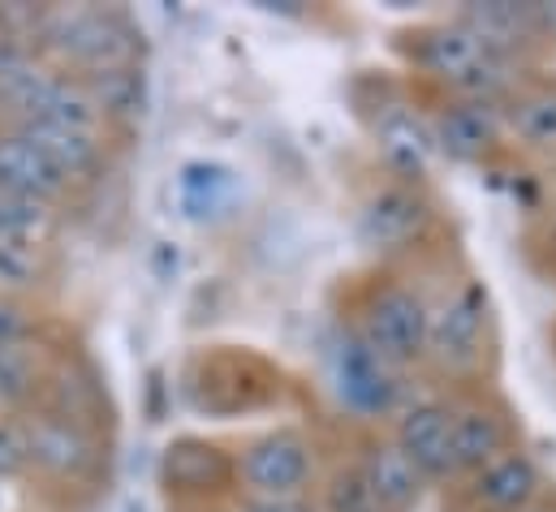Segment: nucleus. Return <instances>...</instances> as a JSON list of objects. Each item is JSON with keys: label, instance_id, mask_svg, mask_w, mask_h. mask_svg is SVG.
I'll use <instances>...</instances> for the list:
<instances>
[{"label": "nucleus", "instance_id": "obj_29", "mask_svg": "<svg viewBox=\"0 0 556 512\" xmlns=\"http://www.w3.org/2000/svg\"><path fill=\"white\" fill-rule=\"evenodd\" d=\"M522 512H556V491H548L540 504H531V509H522Z\"/></svg>", "mask_w": 556, "mask_h": 512}, {"label": "nucleus", "instance_id": "obj_21", "mask_svg": "<svg viewBox=\"0 0 556 512\" xmlns=\"http://www.w3.org/2000/svg\"><path fill=\"white\" fill-rule=\"evenodd\" d=\"M87 87V95L96 100L100 117L109 121L113 133H126L130 126H139L147 113V74L142 65H126V69H104L91 78H78Z\"/></svg>", "mask_w": 556, "mask_h": 512}, {"label": "nucleus", "instance_id": "obj_22", "mask_svg": "<svg viewBox=\"0 0 556 512\" xmlns=\"http://www.w3.org/2000/svg\"><path fill=\"white\" fill-rule=\"evenodd\" d=\"M238 194V177L233 168L216 164V159H190L177 172V203L190 220H212L220 216Z\"/></svg>", "mask_w": 556, "mask_h": 512}, {"label": "nucleus", "instance_id": "obj_1", "mask_svg": "<svg viewBox=\"0 0 556 512\" xmlns=\"http://www.w3.org/2000/svg\"><path fill=\"white\" fill-rule=\"evenodd\" d=\"M397 56L415 87H427L431 100H488L501 104L527 74L531 65L501 52L488 43L470 22L435 17L418 22L410 30L397 35Z\"/></svg>", "mask_w": 556, "mask_h": 512}, {"label": "nucleus", "instance_id": "obj_28", "mask_svg": "<svg viewBox=\"0 0 556 512\" xmlns=\"http://www.w3.org/2000/svg\"><path fill=\"white\" fill-rule=\"evenodd\" d=\"M216 512H315L311 500H247V496H233L225 509Z\"/></svg>", "mask_w": 556, "mask_h": 512}, {"label": "nucleus", "instance_id": "obj_17", "mask_svg": "<svg viewBox=\"0 0 556 512\" xmlns=\"http://www.w3.org/2000/svg\"><path fill=\"white\" fill-rule=\"evenodd\" d=\"M501 121L505 146L535 159H556V74H527L501 100Z\"/></svg>", "mask_w": 556, "mask_h": 512}, {"label": "nucleus", "instance_id": "obj_10", "mask_svg": "<svg viewBox=\"0 0 556 512\" xmlns=\"http://www.w3.org/2000/svg\"><path fill=\"white\" fill-rule=\"evenodd\" d=\"M448 396V452H453V483L483 470L501 452L522 444L518 409L496 387H466Z\"/></svg>", "mask_w": 556, "mask_h": 512}, {"label": "nucleus", "instance_id": "obj_5", "mask_svg": "<svg viewBox=\"0 0 556 512\" xmlns=\"http://www.w3.org/2000/svg\"><path fill=\"white\" fill-rule=\"evenodd\" d=\"M415 375L384 362L376 349H367L350 328H332L324 345V387L337 405V413L354 431H380L393 422V413L406 405Z\"/></svg>", "mask_w": 556, "mask_h": 512}, {"label": "nucleus", "instance_id": "obj_12", "mask_svg": "<svg viewBox=\"0 0 556 512\" xmlns=\"http://www.w3.org/2000/svg\"><path fill=\"white\" fill-rule=\"evenodd\" d=\"M363 121H367V133H371V142L380 151L384 177L427 185L435 146H431V133H427L422 100L406 95L402 87L397 91L376 87V104H363Z\"/></svg>", "mask_w": 556, "mask_h": 512}, {"label": "nucleus", "instance_id": "obj_20", "mask_svg": "<svg viewBox=\"0 0 556 512\" xmlns=\"http://www.w3.org/2000/svg\"><path fill=\"white\" fill-rule=\"evenodd\" d=\"M52 362H56V354L35 332L22 336V341L0 345V405H9V413L30 409L43 392Z\"/></svg>", "mask_w": 556, "mask_h": 512}, {"label": "nucleus", "instance_id": "obj_13", "mask_svg": "<svg viewBox=\"0 0 556 512\" xmlns=\"http://www.w3.org/2000/svg\"><path fill=\"white\" fill-rule=\"evenodd\" d=\"M444 491L453 496L457 512H522L540 504L553 491V483H548L544 465L518 444V448L501 452L496 461H488L483 470L448 483Z\"/></svg>", "mask_w": 556, "mask_h": 512}, {"label": "nucleus", "instance_id": "obj_3", "mask_svg": "<svg viewBox=\"0 0 556 512\" xmlns=\"http://www.w3.org/2000/svg\"><path fill=\"white\" fill-rule=\"evenodd\" d=\"M427 319H431V289L406 271V263H380L345 284V310L337 315L367 349H376L397 371L418 375L427 354Z\"/></svg>", "mask_w": 556, "mask_h": 512}, {"label": "nucleus", "instance_id": "obj_14", "mask_svg": "<svg viewBox=\"0 0 556 512\" xmlns=\"http://www.w3.org/2000/svg\"><path fill=\"white\" fill-rule=\"evenodd\" d=\"M422 117L435 155L453 164H488L505 151L501 104L488 100H422Z\"/></svg>", "mask_w": 556, "mask_h": 512}, {"label": "nucleus", "instance_id": "obj_6", "mask_svg": "<svg viewBox=\"0 0 556 512\" xmlns=\"http://www.w3.org/2000/svg\"><path fill=\"white\" fill-rule=\"evenodd\" d=\"M186 400L212 418H242V413H264L280 405L285 375L277 362H268L255 349L220 345V349H199L186 362Z\"/></svg>", "mask_w": 556, "mask_h": 512}, {"label": "nucleus", "instance_id": "obj_27", "mask_svg": "<svg viewBox=\"0 0 556 512\" xmlns=\"http://www.w3.org/2000/svg\"><path fill=\"white\" fill-rule=\"evenodd\" d=\"M30 332H35V315H30V306L17 302V297H0V345L22 341V336H30Z\"/></svg>", "mask_w": 556, "mask_h": 512}, {"label": "nucleus", "instance_id": "obj_8", "mask_svg": "<svg viewBox=\"0 0 556 512\" xmlns=\"http://www.w3.org/2000/svg\"><path fill=\"white\" fill-rule=\"evenodd\" d=\"M22 426V452H26V474H35L48 487L74 491V487H91L104 465H109V448H104V431H91L74 418H61L52 409H22L17 413Z\"/></svg>", "mask_w": 556, "mask_h": 512}, {"label": "nucleus", "instance_id": "obj_9", "mask_svg": "<svg viewBox=\"0 0 556 512\" xmlns=\"http://www.w3.org/2000/svg\"><path fill=\"white\" fill-rule=\"evenodd\" d=\"M440 225L435 199L427 185L393 181L384 177L363 203H358V238L367 251H376L380 263H406L415 258Z\"/></svg>", "mask_w": 556, "mask_h": 512}, {"label": "nucleus", "instance_id": "obj_23", "mask_svg": "<svg viewBox=\"0 0 556 512\" xmlns=\"http://www.w3.org/2000/svg\"><path fill=\"white\" fill-rule=\"evenodd\" d=\"M311 504H315V512H380L350 444H345V452H328V465L311 491Z\"/></svg>", "mask_w": 556, "mask_h": 512}, {"label": "nucleus", "instance_id": "obj_24", "mask_svg": "<svg viewBox=\"0 0 556 512\" xmlns=\"http://www.w3.org/2000/svg\"><path fill=\"white\" fill-rule=\"evenodd\" d=\"M56 220H61L56 207H43V203L17 199V194H0V242L43 251L56 233Z\"/></svg>", "mask_w": 556, "mask_h": 512}, {"label": "nucleus", "instance_id": "obj_11", "mask_svg": "<svg viewBox=\"0 0 556 512\" xmlns=\"http://www.w3.org/2000/svg\"><path fill=\"white\" fill-rule=\"evenodd\" d=\"M160 487L181 512H216L238 496L233 448L207 435H177L160 457Z\"/></svg>", "mask_w": 556, "mask_h": 512}, {"label": "nucleus", "instance_id": "obj_2", "mask_svg": "<svg viewBox=\"0 0 556 512\" xmlns=\"http://www.w3.org/2000/svg\"><path fill=\"white\" fill-rule=\"evenodd\" d=\"M501 336H496V306L488 284L475 271H457L453 280L431 293V319H427V354L418 375L427 387L440 392H466L488 387L496 375Z\"/></svg>", "mask_w": 556, "mask_h": 512}, {"label": "nucleus", "instance_id": "obj_18", "mask_svg": "<svg viewBox=\"0 0 556 512\" xmlns=\"http://www.w3.org/2000/svg\"><path fill=\"white\" fill-rule=\"evenodd\" d=\"M0 194L35 199V203L61 212L78 190L52 168V159L22 129L0 121Z\"/></svg>", "mask_w": 556, "mask_h": 512}, {"label": "nucleus", "instance_id": "obj_16", "mask_svg": "<svg viewBox=\"0 0 556 512\" xmlns=\"http://www.w3.org/2000/svg\"><path fill=\"white\" fill-rule=\"evenodd\" d=\"M350 452H354L380 512H418L422 496H427V478L393 444V435L384 426L380 431H350Z\"/></svg>", "mask_w": 556, "mask_h": 512}, {"label": "nucleus", "instance_id": "obj_26", "mask_svg": "<svg viewBox=\"0 0 556 512\" xmlns=\"http://www.w3.org/2000/svg\"><path fill=\"white\" fill-rule=\"evenodd\" d=\"M26 474V452H22V426L17 413H0V478Z\"/></svg>", "mask_w": 556, "mask_h": 512}, {"label": "nucleus", "instance_id": "obj_25", "mask_svg": "<svg viewBox=\"0 0 556 512\" xmlns=\"http://www.w3.org/2000/svg\"><path fill=\"white\" fill-rule=\"evenodd\" d=\"M48 280V263L43 251H30V246H13V242H0V297H35Z\"/></svg>", "mask_w": 556, "mask_h": 512}, {"label": "nucleus", "instance_id": "obj_15", "mask_svg": "<svg viewBox=\"0 0 556 512\" xmlns=\"http://www.w3.org/2000/svg\"><path fill=\"white\" fill-rule=\"evenodd\" d=\"M393 444L415 461V470L427 478V487L453 483V452H448V396L440 387L410 392L406 405L384 426Z\"/></svg>", "mask_w": 556, "mask_h": 512}, {"label": "nucleus", "instance_id": "obj_30", "mask_svg": "<svg viewBox=\"0 0 556 512\" xmlns=\"http://www.w3.org/2000/svg\"><path fill=\"white\" fill-rule=\"evenodd\" d=\"M553 263H556V242H553Z\"/></svg>", "mask_w": 556, "mask_h": 512}, {"label": "nucleus", "instance_id": "obj_4", "mask_svg": "<svg viewBox=\"0 0 556 512\" xmlns=\"http://www.w3.org/2000/svg\"><path fill=\"white\" fill-rule=\"evenodd\" d=\"M26 43L65 78L142 65L139 22L117 4H39Z\"/></svg>", "mask_w": 556, "mask_h": 512}, {"label": "nucleus", "instance_id": "obj_19", "mask_svg": "<svg viewBox=\"0 0 556 512\" xmlns=\"http://www.w3.org/2000/svg\"><path fill=\"white\" fill-rule=\"evenodd\" d=\"M22 129L48 159L52 168L74 185H96L104 172H109V151L117 138H104V133H87V129H70V126H48V121H13Z\"/></svg>", "mask_w": 556, "mask_h": 512}, {"label": "nucleus", "instance_id": "obj_7", "mask_svg": "<svg viewBox=\"0 0 556 512\" xmlns=\"http://www.w3.org/2000/svg\"><path fill=\"white\" fill-rule=\"evenodd\" d=\"M328 452L306 426H273L233 444L238 496L247 500H311Z\"/></svg>", "mask_w": 556, "mask_h": 512}]
</instances>
